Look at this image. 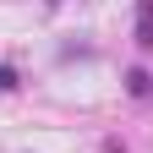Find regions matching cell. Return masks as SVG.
Here are the masks:
<instances>
[{
	"label": "cell",
	"mask_w": 153,
	"mask_h": 153,
	"mask_svg": "<svg viewBox=\"0 0 153 153\" xmlns=\"http://www.w3.org/2000/svg\"><path fill=\"white\" fill-rule=\"evenodd\" d=\"M137 44L153 49V0H142V6H137Z\"/></svg>",
	"instance_id": "cell-1"
},
{
	"label": "cell",
	"mask_w": 153,
	"mask_h": 153,
	"mask_svg": "<svg viewBox=\"0 0 153 153\" xmlns=\"http://www.w3.org/2000/svg\"><path fill=\"white\" fill-rule=\"evenodd\" d=\"M126 82H131V93H148V88H153V76H148V71H131Z\"/></svg>",
	"instance_id": "cell-2"
},
{
	"label": "cell",
	"mask_w": 153,
	"mask_h": 153,
	"mask_svg": "<svg viewBox=\"0 0 153 153\" xmlns=\"http://www.w3.org/2000/svg\"><path fill=\"white\" fill-rule=\"evenodd\" d=\"M0 88H16V71L11 66H0Z\"/></svg>",
	"instance_id": "cell-3"
}]
</instances>
